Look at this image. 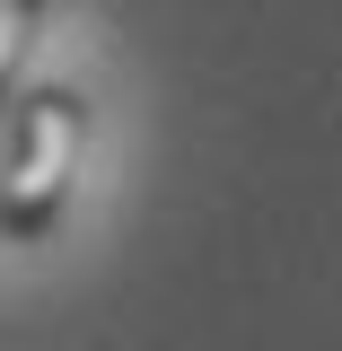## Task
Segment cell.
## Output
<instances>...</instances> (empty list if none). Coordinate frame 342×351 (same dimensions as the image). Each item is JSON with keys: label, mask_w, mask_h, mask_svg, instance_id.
I'll return each mask as SVG.
<instances>
[{"label": "cell", "mask_w": 342, "mask_h": 351, "mask_svg": "<svg viewBox=\"0 0 342 351\" xmlns=\"http://www.w3.org/2000/svg\"><path fill=\"white\" fill-rule=\"evenodd\" d=\"M80 141H88V97L80 88L44 80V88H27L9 106V141H0V237L9 246L53 237V219L71 202Z\"/></svg>", "instance_id": "cell-1"}, {"label": "cell", "mask_w": 342, "mask_h": 351, "mask_svg": "<svg viewBox=\"0 0 342 351\" xmlns=\"http://www.w3.org/2000/svg\"><path fill=\"white\" fill-rule=\"evenodd\" d=\"M44 27V0H0V123L18 106V71H27V44Z\"/></svg>", "instance_id": "cell-2"}, {"label": "cell", "mask_w": 342, "mask_h": 351, "mask_svg": "<svg viewBox=\"0 0 342 351\" xmlns=\"http://www.w3.org/2000/svg\"><path fill=\"white\" fill-rule=\"evenodd\" d=\"M0 141H9V123H0Z\"/></svg>", "instance_id": "cell-3"}]
</instances>
